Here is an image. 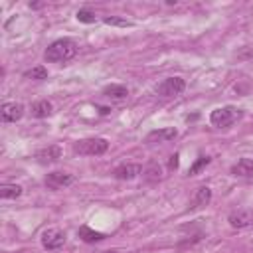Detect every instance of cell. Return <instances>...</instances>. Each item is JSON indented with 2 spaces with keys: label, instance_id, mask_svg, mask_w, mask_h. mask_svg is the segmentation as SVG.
<instances>
[{
  "label": "cell",
  "instance_id": "1",
  "mask_svg": "<svg viewBox=\"0 0 253 253\" xmlns=\"http://www.w3.org/2000/svg\"><path fill=\"white\" fill-rule=\"evenodd\" d=\"M75 53H77V43L69 38H61L47 45L43 59L49 63H61V61H69Z\"/></svg>",
  "mask_w": 253,
  "mask_h": 253
},
{
  "label": "cell",
  "instance_id": "2",
  "mask_svg": "<svg viewBox=\"0 0 253 253\" xmlns=\"http://www.w3.org/2000/svg\"><path fill=\"white\" fill-rule=\"evenodd\" d=\"M243 117V111L233 107V105H225V107H219V109H213L210 113V123L217 128H227L231 126L233 123H237L239 119Z\"/></svg>",
  "mask_w": 253,
  "mask_h": 253
},
{
  "label": "cell",
  "instance_id": "3",
  "mask_svg": "<svg viewBox=\"0 0 253 253\" xmlns=\"http://www.w3.org/2000/svg\"><path fill=\"white\" fill-rule=\"evenodd\" d=\"M109 148L107 138L101 136H91V138H81L73 144V152L79 156H101Z\"/></svg>",
  "mask_w": 253,
  "mask_h": 253
},
{
  "label": "cell",
  "instance_id": "4",
  "mask_svg": "<svg viewBox=\"0 0 253 253\" xmlns=\"http://www.w3.org/2000/svg\"><path fill=\"white\" fill-rule=\"evenodd\" d=\"M184 89H186V81H184L182 77H166L164 81L158 83L156 93H158L160 97H176V95H180Z\"/></svg>",
  "mask_w": 253,
  "mask_h": 253
},
{
  "label": "cell",
  "instance_id": "5",
  "mask_svg": "<svg viewBox=\"0 0 253 253\" xmlns=\"http://www.w3.org/2000/svg\"><path fill=\"white\" fill-rule=\"evenodd\" d=\"M42 245L47 249V251H57L65 245V231L57 229V227H47L43 233H42Z\"/></svg>",
  "mask_w": 253,
  "mask_h": 253
},
{
  "label": "cell",
  "instance_id": "6",
  "mask_svg": "<svg viewBox=\"0 0 253 253\" xmlns=\"http://www.w3.org/2000/svg\"><path fill=\"white\" fill-rule=\"evenodd\" d=\"M227 221L235 229H253V210H235L229 213Z\"/></svg>",
  "mask_w": 253,
  "mask_h": 253
},
{
  "label": "cell",
  "instance_id": "7",
  "mask_svg": "<svg viewBox=\"0 0 253 253\" xmlns=\"http://www.w3.org/2000/svg\"><path fill=\"white\" fill-rule=\"evenodd\" d=\"M73 174H67V172H49L45 176V186L49 190H61L69 184H73Z\"/></svg>",
  "mask_w": 253,
  "mask_h": 253
},
{
  "label": "cell",
  "instance_id": "8",
  "mask_svg": "<svg viewBox=\"0 0 253 253\" xmlns=\"http://www.w3.org/2000/svg\"><path fill=\"white\" fill-rule=\"evenodd\" d=\"M140 172H142V166H140V164L125 162V164H119V166L113 170V176H115L117 180H134Z\"/></svg>",
  "mask_w": 253,
  "mask_h": 253
},
{
  "label": "cell",
  "instance_id": "9",
  "mask_svg": "<svg viewBox=\"0 0 253 253\" xmlns=\"http://www.w3.org/2000/svg\"><path fill=\"white\" fill-rule=\"evenodd\" d=\"M0 115L4 123H16L24 115V105L22 103H4L0 107Z\"/></svg>",
  "mask_w": 253,
  "mask_h": 253
},
{
  "label": "cell",
  "instance_id": "10",
  "mask_svg": "<svg viewBox=\"0 0 253 253\" xmlns=\"http://www.w3.org/2000/svg\"><path fill=\"white\" fill-rule=\"evenodd\" d=\"M59 158H61V148L57 144H49L36 152V160L40 164H51V162H57Z\"/></svg>",
  "mask_w": 253,
  "mask_h": 253
},
{
  "label": "cell",
  "instance_id": "11",
  "mask_svg": "<svg viewBox=\"0 0 253 253\" xmlns=\"http://www.w3.org/2000/svg\"><path fill=\"white\" fill-rule=\"evenodd\" d=\"M231 174H233L235 178L253 180V160H251V158H239V160L231 166Z\"/></svg>",
  "mask_w": 253,
  "mask_h": 253
},
{
  "label": "cell",
  "instance_id": "12",
  "mask_svg": "<svg viewBox=\"0 0 253 253\" xmlns=\"http://www.w3.org/2000/svg\"><path fill=\"white\" fill-rule=\"evenodd\" d=\"M210 200H211V190H210L208 186H200V188L194 192L192 200H190V210L204 208V206L210 204Z\"/></svg>",
  "mask_w": 253,
  "mask_h": 253
},
{
  "label": "cell",
  "instance_id": "13",
  "mask_svg": "<svg viewBox=\"0 0 253 253\" xmlns=\"http://www.w3.org/2000/svg\"><path fill=\"white\" fill-rule=\"evenodd\" d=\"M178 130L176 128H158V130H150L146 134V142H168L172 138H176Z\"/></svg>",
  "mask_w": 253,
  "mask_h": 253
},
{
  "label": "cell",
  "instance_id": "14",
  "mask_svg": "<svg viewBox=\"0 0 253 253\" xmlns=\"http://www.w3.org/2000/svg\"><path fill=\"white\" fill-rule=\"evenodd\" d=\"M103 95L111 101H125L128 97V89L125 85H117V83H111L103 89Z\"/></svg>",
  "mask_w": 253,
  "mask_h": 253
},
{
  "label": "cell",
  "instance_id": "15",
  "mask_svg": "<svg viewBox=\"0 0 253 253\" xmlns=\"http://www.w3.org/2000/svg\"><path fill=\"white\" fill-rule=\"evenodd\" d=\"M77 235H79V239H83L85 243H95V241H103V239H105V233L95 231V229H91L89 225H81V227L77 229Z\"/></svg>",
  "mask_w": 253,
  "mask_h": 253
},
{
  "label": "cell",
  "instance_id": "16",
  "mask_svg": "<svg viewBox=\"0 0 253 253\" xmlns=\"http://www.w3.org/2000/svg\"><path fill=\"white\" fill-rule=\"evenodd\" d=\"M53 113V107H51V103L49 101H36L34 105H32V115L36 117V119H45V117H49Z\"/></svg>",
  "mask_w": 253,
  "mask_h": 253
},
{
  "label": "cell",
  "instance_id": "17",
  "mask_svg": "<svg viewBox=\"0 0 253 253\" xmlns=\"http://www.w3.org/2000/svg\"><path fill=\"white\" fill-rule=\"evenodd\" d=\"M22 196V186L18 184H2L0 186V198L2 200H16Z\"/></svg>",
  "mask_w": 253,
  "mask_h": 253
},
{
  "label": "cell",
  "instance_id": "18",
  "mask_svg": "<svg viewBox=\"0 0 253 253\" xmlns=\"http://www.w3.org/2000/svg\"><path fill=\"white\" fill-rule=\"evenodd\" d=\"M142 172H144V180L146 182H158L162 178V168H160L158 162H150Z\"/></svg>",
  "mask_w": 253,
  "mask_h": 253
},
{
  "label": "cell",
  "instance_id": "19",
  "mask_svg": "<svg viewBox=\"0 0 253 253\" xmlns=\"http://www.w3.org/2000/svg\"><path fill=\"white\" fill-rule=\"evenodd\" d=\"M26 79H47V69L43 65H38V67H32L24 73Z\"/></svg>",
  "mask_w": 253,
  "mask_h": 253
},
{
  "label": "cell",
  "instance_id": "20",
  "mask_svg": "<svg viewBox=\"0 0 253 253\" xmlns=\"http://www.w3.org/2000/svg\"><path fill=\"white\" fill-rule=\"evenodd\" d=\"M77 20L83 22V24H95V22H97V16H95V12H91V10H87V8H81V10L77 12Z\"/></svg>",
  "mask_w": 253,
  "mask_h": 253
},
{
  "label": "cell",
  "instance_id": "21",
  "mask_svg": "<svg viewBox=\"0 0 253 253\" xmlns=\"http://www.w3.org/2000/svg\"><path fill=\"white\" fill-rule=\"evenodd\" d=\"M103 22H105V24H109V26H121V28L132 26V22H130V20H126V18H119V16H105V18H103Z\"/></svg>",
  "mask_w": 253,
  "mask_h": 253
},
{
  "label": "cell",
  "instance_id": "22",
  "mask_svg": "<svg viewBox=\"0 0 253 253\" xmlns=\"http://www.w3.org/2000/svg\"><path fill=\"white\" fill-rule=\"evenodd\" d=\"M206 164H210V156H198V160H196V162L190 166L188 174H190V176H192V174H196V172H198V170H202Z\"/></svg>",
  "mask_w": 253,
  "mask_h": 253
},
{
  "label": "cell",
  "instance_id": "23",
  "mask_svg": "<svg viewBox=\"0 0 253 253\" xmlns=\"http://www.w3.org/2000/svg\"><path fill=\"white\" fill-rule=\"evenodd\" d=\"M168 168H170V170H176V168H178V154H174V156H170V162H168Z\"/></svg>",
  "mask_w": 253,
  "mask_h": 253
},
{
  "label": "cell",
  "instance_id": "24",
  "mask_svg": "<svg viewBox=\"0 0 253 253\" xmlns=\"http://www.w3.org/2000/svg\"><path fill=\"white\" fill-rule=\"evenodd\" d=\"M103 253H119V251H103Z\"/></svg>",
  "mask_w": 253,
  "mask_h": 253
}]
</instances>
